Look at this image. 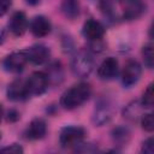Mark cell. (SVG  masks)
I'll use <instances>...</instances> for the list:
<instances>
[{
    "mask_svg": "<svg viewBox=\"0 0 154 154\" xmlns=\"http://www.w3.org/2000/svg\"><path fill=\"white\" fill-rule=\"evenodd\" d=\"M91 95V87L90 84L85 82L77 83L65 90L60 97V106L64 109L71 111L79 106H82L84 102L89 100Z\"/></svg>",
    "mask_w": 154,
    "mask_h": 154,
    "instance_id": "6da1fadb",
    "label": "cell"
},
{
    "mask_svg": "<svg viewBox=\"0 0 154 154\" xmlns=\"http://www.w3.org/2000/svg\"><path fill=\"white\" fill-rule=\"evenodd\" d=\"M94 70V59L89 51H78L71 60V71L79 78L88 77Z\"/></svg>",
    "mask_w": 154,
    "mask_h": 154,
    "instance_id": "7a4b0ae2",
    "label": "cell"
},
{
    "mask_svg": "<svg viewBox=\"0 0 154 154\" xmlns=\"http://www.w3.org/2000/svg\"><path fill=\"white\" fill-rule=\"evenodd\" d=\"M85 137V130L82 126L67 125L59 132V143L63 148H71L79 144Z\"/></svg>",
    "mask_w": 154,
    "mask_h": 154,
    "instance_id": "3957f363",
    "label": "cell"
},
{
    "mask_svg": "<svg viewBox=\"0 0 154 154\" xmlns=\"http://www.w3.org/2000/svg\"><path fill=\"white\" fill-rule=\"evenodd\" d=\"M25 85L29 96H41L47 91L49 85V79L46 72L35 71L25 81Z\"/></svg>",
    "mask_w": 154,
    "mask_h": 154,
    "instance_id": "277c9868",
    "label": "cell"
},
{
    "mask_svg": "<svg viewBox=\"0 0 154 154\" xmlns=\"http://www.w3.org/2000/svg\"><path fill=\"white\" fill-rule=\"evenodd\" d=\"M142 73V67L140 65V63L137 60L134 59H129L122 71V83L125 88H130L132 85H135Z\"/></svg>",
    "mask_w": 154,
    "mask_h": 154,
    "instance_id": "5b68a950",
    "label": "cell"
},
{
    "mask_svg": "<svg viewBox=\"0 0 154 154\" xmlns=\"http://www.w3.org/2000/svg\"><path fill=\"white\" fill-rule=\"evenodd\" d=\"M28 58L24 51H17L7 54L2 61L4 69L10 73H19L24 70Z\"/></svg>",
    "mask_w": 154,
    "mask_h": 154,
    "instance_id": "8992f818",
    "label": "cell"
},
{
    "mask_svg": "<svg viewBox=\"0 0 154 154\" xmlns=\"http://www.w3.org/2000/svg\"><path fill=\"white\" fill-rule=\"evenodd\" d=\"M105 32H106L105 26L99 20H96L94 18L87 19L84 22V24H83V28H82V35L90 43L100 42L103 38Z\"/></svg>",
    "mask_w": 154,
    "mask_h": 154,
    "instance_id": "52a82bcc",
    "label": "cell"
},
{
    "mask_svg": "<svg viewBox=\"0 0 154 154\" xmlns=\"http://www.w3.org/2000/svg\"><path fill=\"white\" fill-rule=\"evenodd\" d=\"M113 106L112 103L108 101V100H100L96 106H95V109H94V113H93V123L95 124V126H102L105 124H107L112 117H113Z\"/></svg>",
    "mask_w": 154,
    "mask_h": 154,
    "instance_id": "ba28073f",
    "label": "cell"
},
{
    "mask_svg": "<svg viewBox=\"0 0 154 154\" xmlns=\"http://www.w3.org/2000/svg\"><path fill=\"white\" fill-rule=\"evenodd\" d=\"M123 18L126 20L138 19L146 13L147 5L143 0H122Z\"/></svg>",
    "mask_w": 154,
    "mask_h": 154,
    "instance_id": "9c48e42d",
    "label": "cell"
},
{
    "mask_svg": "<svg viewBox=\"0 0 154 154\" xmlns=\"http://www.w3.org/2000/svg\"><path fill=\"white\" fill-rule=\"evenodd\" d=\"M28 61H30L34 65H42L45 63H47L51 58V51L47 46L37 43V45H32L30 47H28L26 49H24Z\"/></svg>",
    "mask_w": 154,
    "mask_h": 154,
    "instance_id": "30bf717a",
    "label": "cell"
},
{
    "mask_svg": "<svg viewBox=\"0 0 154 154\" xmlns=\"http://www.w3.org/2000/svg\"><path fill=\"white\" fill-rule=\"evenodd\" d=\"M119 73V64L118 60L113 57H108L102 60V63L97 67V76L102 81L114 79Z\"/></svg>",
    "mask_w": 154,
    "mask_h": 154,
    "instance_id": "8fae6325",
    "label": "cell"
},
{
    "mask_svg": "<svg viewBox=\"0 0 154 154\" xmlns=\"http://www.w3.org/2000/svg\"><path fill=\"white\" fill-rule=\"evenodd\" d=\"M29 30L35 37H45L51 32L52 23L45 16H35L29 23Z\"/></svg>",
    "mask_w": 154,
    "mask_h": 154,
    "instance_id": "7c38bea8",
    "label": "cell"
},
{
    "mask_svg": "<svg viewBox=\"0 0 154 154\" xmlns=\"http://www.w3.org/2000/svg\"><path fill=\"white\" fill-rule=\"evenodd\" d=\"M6 95L7 99L11 101H24L29 97L28 90H26V85H25V81L23 79H14L12 81L6 90Z\"/></svg>",
    "mask_w": 154,
    "mask_h": 154,
    "instance_id": "4fadbf2b",
    "label": "cell"
},
{
    "mask_svg": "<svg viewBox=\"0 0 154 154\" xmlns=\"http://www.w3.org/2000/svg\"><path fill=\"white\" fill-rule=\"evenodd\" d=\"M28 29V18L24 12L16 11L8 20V30L14 36H22Z\"/></svg>",
    "mask_w": 154,
    "mask_h": 154,
    "instance_id": "5bb4252c",
    "label": "cell"
},
{
    "mask_svg": "<svg viewBox=\"0 0 154 154\" xmlns=\"http://www.w3.org/2000/svg\"><path fill=\"white\" fill-rule=\"evenodd\" d=\"M46 134H47V124L42 118H34L29 123L25 130L26 138L31 141L41 140L46 136Z\"/></svg>",
    "mask_w": 154,
    "mask_h": 154,
    "instance_id": "9a60e30c",
    "label": "cell"
},
{
    "mask_svg": "<svg viewBox=\"0 0 154 154\" xmlns=\"http://www.w3.org/2000/svg\"><path fill=\"white\" fill-rule=\"evenodd\" d=\"M143 105L141 101L138 100H134L131 102H129L124 109H123V117L129 120V122H137L138 119H141V117L144 114L143 113Z\"/></svg>",
    "mask_w": 154,
    "mask_h": 154,
    "instance_id": "2e32d148",
    "label": "cell"
},
{
    "mask_svg": "<svg viewBox=\"0 0 154 154\" xmlns=\"http://www.w3.org/2000/svg\"><path fill=\"white\" fill-rule=\"evenodd\" d=\"M60 10L69 19H75L79 16V0H61Z\"/></svg>",
    "mask_w": 154,
    "mask_h": 154,
    "instance_id": "e0dca14e",
    "label": "cell"
},
{
    "mask_svg": "<svg viewBox=\"0 0 154 154\" xmlns=\"http://www.w3.org/2000/svg\"><path fill=\"white\" fill-rule=\"evenodd\" d=\"M112 141L117 146H125L130 140V131L125 126H117L111 132Z\"/></svg>",
    "mask_w": 154,
    "mask_h": 154,
    "instance_id": "ac0fdd59",
    "label": "cell"
},
{
    "mask_svg": "<svg viewBox=\"0 0 154 154\" xmlns=\"http://www.w3.org/2000/svg\"><path fill=\"white\" fill-rule=\"evenodd\" d=\"M142 57H143V61L146 67L148 69H153V45L152 43H147L142 47Z\"/></svg>",
    "mask_w": 154,
    "mask_h": 154,
    "instance_id": "d6986e66",
    "label": "cell"
},
{
    "mask_svg": "<svg viewBox=\"0 0 154 154\" xmlns=\"http://www.w3.org/2000/svg\"><path fill=\"white\" fill-rule=\"evenodd\" d=\"M143 105L144 108H152L153 107V103H154V91H153V83H150L147 89L144 90L143 95H142V99L140 100Z\"/></svg>",
    "mask_w": 154,
    "mask_h": 154,
    "instance_id": "ffe728a7",
    "label": "cell"
},
{
    "mask_svg": "<svg viewBox=\"0 0 154 154\" xmlns=\"http://www.w3.org/2000/svg\"><path fill=\"white\" fill-rule=\"evenodd\" d=\"M141 125H142V129L147 132H152L153 129H154V120H153V114L152 113H147V114H143L141 117Z\"/></svg>",
    "mask_w": 154,
    "mask_h": 154,
    "instance_id": "44dd1931",
    "label": "cell"
},
{
    "mask_svg": "<svg viewBox=\"0 0 154 154\" xmlns=\"http://www.w3.org/2000/svg\"><path fill=\"white\" fill-rule=\"evenodd\" d=\"M23 152H24L23 147L19 146L18 143H12V144L0 149V153H11V154H22Z\"/></svg>",
    "mask_w": 154,
    "mask_h": 154,
    "instance_id": "7402d4cb",
    "label": "cell"
},
{
    "mask_svg": "<svg viewBox=\"0 0 154 154\" xmlns=\"http://www.w3.org/2000/svg\"><path fill=\"white\" fill-rule=\"evenodd\" d=\"M141 152L144 153V154H153V153H154V144H153V138H152V137L147 138V140L142 143Z\"/></svg>",
    "mask_w": 154,
    "mask_h": 154,
    "instance_id": "603a6c76",
    "label": "cell"
},
{
    "mask_svg": "<svg viewBox=\"0 0 154 154\" xmlns=\"http://www.w3.org/2000/svg\"><path fill=\"white\" fill-rule=\"evenodd\" d=\"M12 6V0H0V17L5 16Z\"/></svg>",
    "mask_w": 154,
    "mask_h": 154,
    "instance_id": "cb8c5ba5",
    "label": "cell"
},
{
    "mask_svg": "<svg viewBox=\"0 0 154 154\" xmlns=\"http://www.w3.org/2000/svg\"><path fill=\"white\" fill-rule=\"evenodd\" d=\"M6 119H7V122H17L18 119H19V113L16 111V109H10L8 112H7V117H6Z\"/></svg>",
    "mask_w": 154,
    "mask_h": 154,
    "instance_id": "d4e9b609",
    "label": "cell"
},
{
    "mask_svg": "<svg viewBox=\"0 0 154 154\" xmlns=\"http://www.w3.org/2000/svg\"><path fill=\"white\" fill-rule=\"evenodd\" d=\"M40 1H41V0H25V2H26L28 5H30V6H36V5L40 4Z\"/></svg>",
    "mask_w": 154,
    "mask_h": 154,
    "instance_id": "484cf974",
    "label": "cell"
},
{
    "mask_svg": "<svg viewBox=\"0 0 154 154\" xmlns=\"http://www.w3.org/2000/svg\"><path fill=\"white\" fill-rule=\"evenodd\" d=\"M1 119H2V107L0 105V123H1Z\"/></svg>",
    "mask_w": 154,
    "mask_h": 154,
    "instance_id": "4316f807",
    "label": "cell"
},
{
    "mask_svg": "<svg viewBox=\"0 0 154 154\" xmlns=\"http://www.w3.org/2000/svg\"><path fill=\"white\" fill-rule=\"evenodd\" d=\"M0 140H1V134H0Z\"/></svg>",
    "mask_w": 154,
    "mask_h": 154,
    "instance_id": "83f0119b",
    "label": "cell"
},
{
    "mask_svg": "<svg viewBox=\"0 0 154 154\" xmlns=\"http://www.w3.org/2000/svg\"><path fill=\"white\" fill-rule=\"evenodd\" d=\"M119 1H122V0H119Z\"/></svg>",
    "mask_w": 154,
    "mask_h": 154,
    "instance_id": "f1b7e54d",
    "label": "cell"
}]
</instances>
